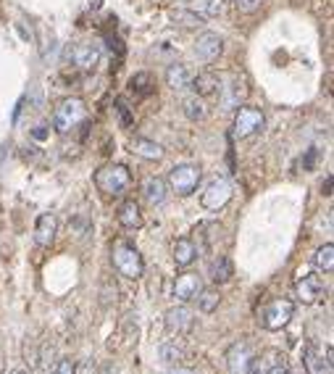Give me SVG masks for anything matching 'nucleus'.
<instances>
[{
    "label": "nucleus",
    "mask_w": 334,
    "mask_h": 374,
    "mask_svg": "<svg viewBox=\"0 0 334 374\" xmlns=\"http://www.w3.org/2000/svg\"><path fill=\"white\" fill-rule=\"evenodd\" d=\"M185 8L203 16V19H214L224 8V0H185Z\"/></svg>",
    "instance_id": "23"
},
{
    "label": "nucleus",
    "mask_w": 334,
    "mask_h": 374,
    "mask_svg": "<svg viewBox=\"0 0 334 374\" xmlns=\"http://www.w3.org/2000/svg\"><path fill=\"white\" fill-rule=\"evenodd\" d=\"M182 113H185L190 122H203L205 116H208V108H205L203 98H197V95H190L182 101Z\"/></svg>",
    "instance_id": "25"
},
{
    "label": "nucleus",
    "mask_w": 334,
    "mask_h": 374,
    "mask_svg": "<svg viewBox=\"0 0 334 374\" xmlns=\"http://www.w3.org/2000/svg\"><path fill=\"white\" fill-rule=\"evenodd\" d=\"M234 190H232V182L224 177H216L208 182V187L203 190V196H200V203H203L205 211H221L229 200H232Z\"/></svg>",
    "instance_id": "7"
},
{
    "label": "nucleus",
    "mask_w": 334,
    "mask_h": 374,
    "mask_svg": "<svg viewBox=\"0 0 334 374\" xmlns=\"http://www.w3.org/2000/svg\"><path fill=\"white\" fill-rule=\"evenodd\" d=\"M313 266L318 271H324V274H332V269H334V245L332 243H324L316 251Z\"/></svg>",
    "instance_id": "27"
},
{
    "label": "nucleus",
    "mask_w": 334,
    "mask_h": 374,
    "mask_svg": "<svg viewBox=\"0 0 334 374\" xmlns=\"http://www.w3.org/2000/svg\"><path fill=\"white\" fill-rule=\"evenodd\" d=\"M171 256H174V264H177V266H190V264H195L197 261L195 240H190V237H179V240H174V245H171Z\"/></svg>",
    "instance_id": "17"
},
{
    "label": "nucleus",
    "mask_w": 334,
    "mask_h": 374,
    "mask_svg": "<svg viewBox=\"0 0 334 374\" xmlns=\"http://www.w3.org/2000/svg\"><path fill=\"white\" fill-rule=\"evenodd\" d=\"M8 374H27L24 369H13V372H8Z\"/></svg>",
    "instance_id": "37"
},
{
    "label": "nucleus",
    "mask_w": 334,
    "mask_h": 374,
    "mask_svg": "<svg viewBox=\"0 0 334 374\" xmlns=\"http://www.w3.org/2000/svg\"><path fill=\"white\" fill-rule=\"evenodd\" d=\"M158 358L166 366H187L190 364V353L185 351V346L179 343H161L158 346Z\"/></svg>",
    "instance_id": "18"
},
{
    "label": "nucleus",
    "mask_w": 334,
    "mask_h": 374,
    "mask_svg": "<svg viewBox=\"0 0 334 374\" xmlns=\"http://www.w3.org/2000/svg\"><path fill=\"white\" fill-rule=\"evenodd\" d=\"M166 193H168V185L161 177H148L145 185H142V196H145V200H148L150 206H163L166 203Z\"/></svg>",
    "instance_id": "20"
},
{
    "label": "nucleus",
    "mask_w": 334,
    "mask_h": 374,
    "mask_svg": "<svg viewBox=\"0 0 334 374\" xmlns=\"http://www.w3.org/2000/svg\"><path fill=\"white\" fill-rule=\"evenodd\" d=\"M166 374H195L192 369H187V366H171Z\"/></svg>",
    "instance_id": "34"
},
{
    "label": "nucleus",
    "mask_w": 334,
    "mask_h": 374,
    "mask_svg": "<svg viewBox=\"0 0 334 374\" xmlns=\"http://www.w3.org/2000/svg\"><path fill=\"white\" fill-rule=\"evenodd\" d=\"M174 21H177L179 27L185 29H195V27H203V16H197L192 11H174Z\"/></svg>",
    "instance_id": "29"
},
{
    "label": "nucleus",
    "mask_w": 334,
    "mask_h": 374,
    "mask_svg": "<svg viewBox=\"0 0 334 374\" xmlns=\"http://www.w3.org/2000/svg\"><path fill=\"white\" fill-rule=\"evenodd\" d=\"M190 87H192V93L197 98H211V95L219 93L221 82H219V76L214 72H200L197 76H190Z\"/></svg>",
    "instance_id": "16"
},
{
    "label": "nucleus",
    "mask_w": 334,
    "mask_h": 374,
    "mask_svg": "<svg viewBox=\"0 0 334 374\" xmlns=\"http://www.w3.org/2000/svg\"><path fill=\"white\" fill-rule=\"evenodd\" d=\"M253 358H255V351H253L250 343L237 340L226 351V369H229V374H248L253 366Z\"/></svg>",
    "instance_id": "9"
},
{
    "label": "nucleus",
    "mask_w": 334,
    "mask_h": 374,
    "mask_svg": "<svg viewBox=\"0 0 334 374\" xmlns=\"http://www.w3.org/2000/svg\"><path fill=\"white\" fill-rule=\"evenodd\" d=\"M166 84L174 90V93L190 87V72H187V66L185 64H171L168 66L166 69Z\"/></svg>",
    "instance_id": "24"
},
{
    "label": "nucleus",
    "mask_w": 334,
    "mask_h": 374,
    "mask_svg": "<svg viewBox=\"0 0 334 374\" xmlns=\"http://www.w3.org/2000/svg\"><path fill=\"white\" fill-rule=\"evenodd\" d=\"M287 374H295V372H287Z\"/></svg>",
    "instance_id": "38"
},
{
    "label": "nucleus",
    "mask_w": 334,
    "mask_h": 374,
    "mask_svg": "<svg viewBox=\"0 0 334 374\" xmlns=\"http://www.w3.org/2000/svg\"><path fill=\"white\" fill-rule=\"evenodd\" d=\"M332 348H326V353H321L316 346L308 343L303 348V366L306 374H334V361H332Z\"/></svg>",
    "instance_id": "10"
},
{
    "label": "nucleus",
    "mask_w": 334,
    "mask_h": 374,
    "mask_svg": "<svg viewBox=\"0 0 334 374\" xmlns=\"http://www.w3.org/2000/svg\"><path fill=\"white\" fill-rule=\"evenodd\" d=\"M289 364H287V356L284 353H271L269 364H266V374H287Z\"/></svg>",
    "instance_id": "30"
},
{
    "label": "nucleus",
    "mask_w": 334,
    "mask_h": 374,
    "mask_svg": "<svg viewBox=\"0 0 334 374\" xmlns=\"http://www.w3.org/2000/svg\"><path fill=\"white\" fill-rule=\"evenodd\" d=\"M69 58L79 72H93L100 61V47L95 42H76L74 47H69Z\"/></svg>",
    "instance_id": "13"
},
{
    "label": "nucleus",
    "mask_w": 334,
    "mask_h": 374,
    "mask_svg": "<svg viewBox=\"0 0 334 374\" xmlns=\"http://www.w3.org/2000/svg\"><path fill=\"white\" fill-rule=\"evenodd\" d=\"M56 234H58L56 214H40L38 222H35V243L40 248H50V245L56 243Z\"/></svg>",
    "instance_id": "15"
},
{
    "label": "nucleus",
    "mask_w": 334,
    "mask_h": 374,
    "mask_svg": "<svg viewBox=\"0 0 334 374\" xmlns=\"http://www.w3.org/2000/svg\"><path fill=\"white\" fill-rule=\"evenodd\" d=\"M163 319H166V329L171 335H187V332H192V327H195V314L185 303L182 306H171Z\"/></svg>",
    "instance_id": "11"
},
{
    "label": "nucleus",
    "mask_w": 334,
    "mask_h": 374,
    "mask_svg": "<svg viewBox=\"0 0 334 374\" xmlns=\"http://www.w3.org/2000/svg\"><path fill=\"white\" fill-rule=\"evenodd\" d=\"M132 182L129 169L124 164H105L95 171V187L100 190L103 196H121Z\"/></svg>",
    "instance_id": "2"
},
{
    "label": "nucleus",
    "mask_w": 334,
    "mask_h": 374,
    "mask_svg": "<svg viewBox=\"0 0 334 374\" xmlns=\"http://www.w3.org/2000/svg\"><path fill=\"white\" fill-rule=\"evenodd\" d=\"M200 177H203V171H200L197 164H179V166H174L168 171V185H171V190L179 198H187L197 190Z\"/></svg>",
    "instance_id": "6"
},
{
    "label": "nucleus",
    "mask_w": 334,
    "mask_h": 374,
    "mask_svg": "<svg viewBox=\"0 0 334 374\" xmlns=\"http://www.w3.org/2000/svg\"><path fill=\"white\" fill-rule=\"evenodd\" d=\"M266 0H232V6L237 13H255Z\"/></svg>",
    "instance_id": "31"
},
{
    "label": "nucleus",
    "mask_w": 334,
    "mask_h": 374,
    "mask_svg": "<svg viewBox=\"0 0 334 374\" xmlns=\"http://www.w3.org/2000/svg\"><path fill=\"white\" fill-rule=\"evenodd\" d=\"M208 274H211V280H214L216 285L229 282V280H232V261H229L226 256H219L216 261H211V269H208Z\"/></svg>",
    "instance_id": "26"
},
{
    "label": "nucleus",
    "mask_w": 334,
    "mask_h": 374,
    "mask_svg": "<svg viewBox=\"0 0 334 374\" xmlns=\"http://www.w3.org/2000/svg\"><path fill=\"white\" fill-rule=\"evenodd\" d=\"M111 261H113V269L119 271L121 277L127 280H139L142 271H145V261L134 245L129 243H116L111 251Z\"/></svg>",
    "instance_id": "3"
},
{
    "label": "nucleus",
    "mask_w": 334,
    "mask_h": 374,
    "mask_svg": "<svg viewBox=\"0 0 334 374\" xmlns=\"http://www.w3.org/2000/svg\"><path fill=\"white\" fill-rule=\"evenodd\" d=\"M116 219H119V225L124 230H139L142 227V208H139L137 200H124L119 206Z\"/></svg>",
    "instance_id": "19"
},
{
    "label": "nucleus",
    "mask_w": 334,
    "mask_h": 374,
    "mask_svg": "<svg viewBox=\"0 0 334 374\" xmlns=\"http://www.w3.org/2000/svg\"><path fill=\"white\" fill-rule=\"evenodd\" d=\"M321 190H324V196H332V177H326V182H324Z\"/></svg>",
    "instance_id": "36"
},
{
    "label": "nucleus",
    "mask_w": 334,
    "mask_h": 374,
    "mask_svg": "<svg viewBox=\"0 0 334 374\" xmlns=\"http://www.w3.org/2000/svg\"><path fill=\"white\" fill-rule=\"evenodd\" d=\"M326 295V288H324V280L318 274H306L295 282V298L303 303V306H316L321 303Z\"/></svg>",
    "instance_id": "8"
},
{
    "label": "nucleus",
    "mask_w": 334,
    "mask_h": 374,
    "mask_svg": "<svg viewBox=\"0 0 334 374\" xmlns=\"http://www.w3.org/2000/svg\"><path fill=\"white\" fill-rule=\"evenodd\" d=\"M197 309L203 311V314H214L216 309H219V303H221V295H219V293L216 290H200L197 293Z\"/></svg>",
    "instance_id": "28"
},
{
    "label": "nucleus",
    "mask_w": 334,
    "mask_h": 374,
    "mask_svg": "<svg viewBox=\"0 0 334 374\" xmlns=\"http://www.w3.org/2000/svg\"><path fill=\"white\" fill-rule=\"evenodd\" d=\"M50 374H76V361H71V358H61V361L53 366V372Z\"/></svg>",
    "instance_id": "32"
},
{
    "label": "nucleus",
    "mask_w": 334,
    "mask_h": 374,
    "mask_svg": "<svg viewBox=\"0 0 334 374\" xmlns=\"http://www.w3.org/2000/svg\"><path fill=\"white\" fill-rule=\"evenodd\" d=\"M292 317H295V303L287 298H277V300H271V303L263 306L258 322L263 329L279 332V329H284L289 322H292Z\"/></svg>",
    "instance_id": "4"
},
{
    "label": "nucleus",
    "mask_w": 334,
    "mask_h": 374,
    "mask_svg": "<svg viewBox=\"0 0 334 374\" xmlns=\"http://www.w3.org/2000/svg\"><path fill=\"white\" fill-rule=\"evenodd\" d=\"M200 290H203V277H197L195 271H185V274H179L177 282H174V298H177L179 303L195 300Z\"/></svg>",
    "instance_id": "14"
},
{
    "label": "nucleus",
    "mask_w": 334,
    "mask_h": 374,
    "mask_svg": "<svg viewBox=\"0 0 334 374\" xmlns=\"http://www.w3.org/2000/svg\"><path fill=\"white\" fill-rule=\"evenodd\" d=\"M224 53V40L216 32H200L195 40V56L203 64H214L219 61V56Z\"/></svg>",
    "instance_id": "12"
},
{
    "label": "nucleus",
    "mask_w": 334,
    "mask_h": 374,
    "mask_svg": "<svg viewBox=\"0 0 334 374\" xmlns=\"http://www.w3.org/2000/svg\"><path fill=\"white\" fill-rule=\"evenodd\" d=\"M313 161H316V150H308V159L303 161V169H311L313 166Z\"/></svg>",
    "instance_id": "35"
},
{
    "label": "nucleus",
    "mask_w": 334,
    "mask_h": 374,
    "mask_svg": "<svg viewBox=\"0 0 334 374\" xmlns=\"http://www.w3.org/2000/svg\"><path fill=\"white\" fill-rule=\"evenodd\" d=\"M263 124H266V116H263L260 108H255V106H237L232 135L237 140H248V137H253V135H258L263 130Z\"/></svg>",
    "instance_id": "5"
},
{
    "label": "nucleus",
    "mask_w": 334,
    "mask_h": 374,
    "mask_svg": "<svg viewBox=\"0 0 334 374\" xmlns=\"http://www.w3.org/2000/svg\"><path fill=\"white\" fill-rule=\"evenodd\" d=\"M219 90H221L224 108H237V106L245 101V95H248V84L240 82V76H234L229 87H219Z\"/></svg>",
    "instance_id": "21"
},
{
    "label": "nucleus",
    "mask_w": 334,
    "mask_h": 374,
    "mask_svg": "<svg viewBox=\"0 0 334 374\" xmlns=\"http://www.w3.org/2000/svg\"><path fill=\"white\" fill-rule=\"evenodd\" d=\"M84 116H87V106L82 98H64L53 111V130L58 135H69L84 122Z\"/></svg>",
    "instance_id": "1"
},
{
    "label": "nucleus",
    "mask_w": 334,
    "mask_h": 374,
    "mask_svg": "<svg viewBox=\"0 0 334 374\" xmlns=\"http://www.w3.org/2000/svg\"><path fill=\"white\" fill-rule=\"evenodd\" d=\"M132 153L139 156V159H145V161L163 159V148H161L158 142L148 140V137H134V140H132Z\"/></svg>",
    "instance_id": "22"
},
{
    "label": "nucleus",
    "mask_w": 334,
    "mask_h": 374,
    "mask_svg": "<svg viewBox=\"0 0 334 374\" xmlns=\"http://www.w3.org/2000/svg\"><path fill=\"white\" fill-rule=\"evenodd\" d=\"M116 111H119L121 122L129 127V124H132V116H129V108H127V103H124V101H116Z\"/></svg>",
    "instance_id": "33"
}]
</instances>
